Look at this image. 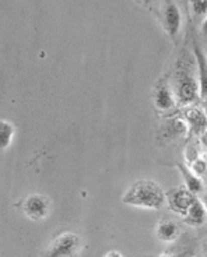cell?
I'll use <instances>...</instances> for the list:
<instances>
[{
    "label": "cell",
    "mask_w": 207,
    "mask_h": 257,
    "mask_svg": "<svg viewBox=\"0 0 207 257\" xmlns=\"http://www.w3.org/2000/svg\"><path fill=\"white\" fill-rule=\"evenodd\" d=\"M194 56L183 51L175 63L174 70V94L178 102L188 106L197 101L199 83H197V70L194 71Z\"/></svg>",
    "instance_id": "cell-1"
},
{
    "label": "cell",
    "mask_w": 207,
    "mask_h": 257,
    "mask_svg": "<svg viewBox=\"0 0 207 257\" xmlns=\"http://www.w3.org/2000/svg\"><path fill=\"white\" fill-rule=\"evenodd\" d=\"M122 203L126 206L155 211L162 208L167 201L165 192L157 182L151 179H139L128 187L122 196Z\"/></svg>",
    "instance_id": "cell-2"
},
{
    "label": "cell",
    "mask_w": 207,
    "mask_h": 257,
    "mask_svg": "<svg viewBox=\"0 0 207 257\" xmlns=\"http://www.w3.org/2000/svg\"><path fill=\"white\" fill-rule=\"evenodd\" d=\"M84 247L83 239L74 232H63L52 240L45 257H78Z\"/></svg>",
    "instance_id": "cell-3"
},
{
    "label": "cell",
    "mask_w": 207,
    "mask_h": 257,
    "mask_svg": "<svg viewBox=\"0 0 207 257\" xmlns=\"http://www.w3.org/2000/svg\"><path fill=\"white\" fill-rule=\"evenodd\" d=\"M23 212L26 214L31 221H44L49 217L52 208L51 199L41 194V193H31L28 194L26 199L23 200Z\"/></svg>",
    "instance_id": "cell-4"
},
{
    "label": "cell",
    "mask_w": 207,
    "mask_h": 257,
    "mask_svg": "<svg viewBox=\"0 0 207 257\" xmlns=\"http://www.w3.org/2000/svg\"><path fill=\"white\" fill-rule=\"evenodd\" d=\"M158 19L161 21L162 27L165 32L168 34V37L174 42L179 37L182 27V13L179 7L174 2H164L160 5V16Z\"/></svg>",
    "instance_id": "cell-5"
},
{
    "label": "cell",
    "mask_w": 207,
    "mask_h": 257,
    "mask_svg": "<svg viewBox=\"0 0 207 257\" xmlns=\"http://www.w3.org/2000/svg\"><path fill=\"white\" fill-rule=\"evenodd\" d=\"M197 196L190 193L185 186H178L174 189H169L165 192V201L168 204V208L175 214H179L182 217L186 215V212L193 204Z\"/></svg>",
    "instance_id": "cell-6"
},
{
    "label": "cell",
    "mask_w": 207,
    "mask_h": 257,
    "mask_svg": "<svg viewBox=\"0 0 207 257\" xmlns=\"http://www.w3.org/2000/svg\"><path fill=\"white\" fill-rule=\"evenodd\" d=\"M153 101H154L155 108L161 112H168V110L174 109L175 102V94L174 90L171 88L168 81L161 80L155 85L154 92H153Z\"/></svg>",
    "instance_id": "cell-7"
},
{
    "label": "cell",
    "mask_w": 207,
    "mask_h": 257,
    "mask_svg": "<svg viewBox=\"0 0 207 257\" xmlns=\"http://www.w3.org/2000/svg\"><path fill=\"white\" fill-rule=\"evenodd\" d=\"M194 60L197 70V83L200 98L207 101V55L199 45H194Z\"/></svg>",
    "instance_id": "cell-8"
},
{
    "label": "cell",
    "mask_w": 207,
    "mask_h": 257,
    "mask_svg": "<svg viewBox=\"0 0 207 257\" xmlns=\"http://www.w3.org/2000/svg\"><path fill=\"white\" fill-rule=\"evenodd\" d=\"M176 168H178V171L181 172L182 179L185 182V187L188 189L189 192L193 193L194 196L200 194V193L203 192V189H204L203 180H201L197 175L194 174L193 171H192L186 164L178 162V164H176Z\"/></svg>",
    "instance_id": "cell-9"
},
{
    "label": "cell",
    "mask_w": 207,
    "mask_h": 257,
    "mask_svg": "<svg viewBox=\"0 0 207 257\" xmlns=\"http://www.w3.org/2000/svg\"><path fill=\"white\" fill-rule=\"evenodd\" d=\"M185 120H186V126H189L190 130H193L196 135H201L207 130V113L197 106L189 108L186 110Z\"/></svg>",
    "instance_id": "cell-10"
},
{
    "label": "cell",
    "mask_w": 207,
    "mask_h": 257,
    "mask_svg": "<svg viewBox=\"0 0 207 257\" xmlns=\"http://www.w3.org/2000/svg\"><path fill=\"white\" fill-rule=\"evenodd\" d=\"M179 233H181L179 225L171 219H162L155 228L157 239H160L161 242H165V243H172L174 240L179 238Z\"/></svg>",
    "instance_id": "cell-11"
},
{
    "label": "cell",
    "mask_w": 207,
    "mask_h": 257,
    "mask_svg": "<svg viewBox=\"0 0 207 257\" xmlns=\"http://www.w3.org/2000/svg\"><path fill=\"white\" fill-rule=\"evenodd\" d=\"M207 219V210L203 201L200 199H197L193 201V204L190 206V208L186 212V215L183 217V222L189 226H201L206 222Z\"/></svg>",
    "instance_id": "cell-12"
},
{
    "label": "cell",
    "mask_w": 207,
    "mask_h": 257,
    "mask_svg": "<svg viewBox=\"0 0 207 257\" xmlns=\"http://www.w3.org/2000/svg\"><path fill=\"white\" fill-rule=\"evenodd\" d=\"M14 135H16V127L13 123L0 119V151H6L12 146Z\"/></svg>",
    "instance_id": "cell-13"
},
{
    "label": "cell",
    "mask_w": 207,
    "mask_h": 257,
    "mask_svg": "<svg viewBox=\"0 0 207 257\" xmlns=\"http://www.w3.org/2000/svg\"><path fill=\"white\" fill-rule=\"evenodd\" d=\"M190 10H192V16L194 20H197L201 23L206 19L207 16V2H192L190 5Z\"/></svg>",
    "instance_id": "cell-14"
},
{
    "label": "cell",
    "mask_w": 207,
    "mask_h": 257,
    "mask_svg": "<svg viewBox=\"0 0 207 257\" xmlns=\"http://www.w3.org/2000/svg\"><path fill=\"white\" fill-rule=\"evenodd\" d=\"M196 256V253H194V250H192V249H182V250H168L165 251L162 256L160 257H194Z\"/></svg>",
    "instance_id": "cell-15"
},
{
    "label": "cell",
    "mask_w": 207,
    "mask_h": 257,
    "mask_svg": "<svg viewBox=\"0 0 207 257\" xmlns=\"http://www.w3.org/2000/svg\"><path fill=\"white\" fill-rule=\"evenodd\" d=\"M104 257H123V254L121 253V251H118V250H111L108 251V253H107Z\"/></svg>",
    "instance_id": "cell-16"
},
{
    "label": "cell",
    "mask_w": 207,
    "mask_h": 257,
    "mask_svg": "<svg viewBox=\"0 0 207 257\" xmlns=\"http://www.w3.org/2000/svg\"><path fill=\"white\" fill-rule=\"evenodd\" d=\"M201 32H203L204 35H207V16L206 19L201 21Z\"/></svg>",
    "instance_id": "cell-17"
},
{
    "label": "cell",
    "mask_w": 207,
    "mask_h": 257,
    "mask_svg": "<svg viewBox=\"0 0 207 257\" xmlns=\"http://www.w3.org/2000/svg\"><path fill=\"white\" fill-rule=\"evenodd\" d=\"M203 253H204V257H207V240L203 243Z\"/></svg>",
    "instance_id": "cell-18"
},
{
    "label": "cell",
    "mask_w": 207,
    "mask_h": 257,
    "mask_svg": "<svg viewBox=\"0 0 207 257\" xmlns=\"http://www.w3.org/2000/svg\"><path fill=\"white\" fill-rule=\"evenodd\" d=\"M203 204H204V207H206V210H207V189H206V193H204V199H203Z\"/></svg>",
    "instance_id": "cell-19"
},
{
    "label": "cell",
    "mask_w": 207,
    "mask_h": 257,
    "mask_svg": "<svg viewBox=\"0 0 207 257\" xmlns=\"http://www.w3.org/2000/svg\"><path fill=\"white\" fill-rule=\"evenodd\" d=\"M203 143H204V146H206V150H207V136L203 137Z\"/></svg>",
    "instance_id": "cell-20"
},
{
    "label": "cell",
    "mask_w": 207,
    "mask_h": 257,
    "mask_svg": "<svg viewBox=\"0 0 207 257\" xmlns=\"http://www.w3.org/2000/svg\"><path fill=\"white\" fill-rule=\"evenodd\" d=\"M206 136H207V130H206Z\"/></svg>",
    "instance_id": "cell-21"
},
{
    "label": "cell",
    "mask_w": 207,
    "mask_h": 257,
    "mask_svg": "<svg viewBox=\"0 0 207 257\" xmlns=\"http://www.w3.org/2000/svg\"><path fill=\"white\" fill-rule=\"evenodd\" d=\"M206 55H207V52H206Z\"/></svg>",
    "instance_id": "cell-22"
}]
</instances>
